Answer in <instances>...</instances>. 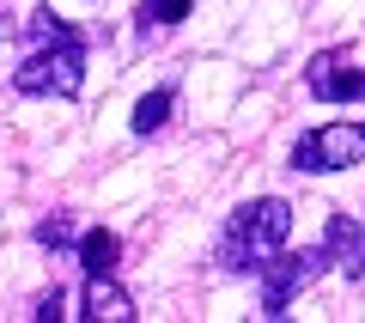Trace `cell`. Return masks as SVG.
I'll return each instance as SVG.
<instances>
[{
  "label": "cell",
  "instance_id": "obj_3",
  "mask_svg": "<svg viewBox=\"0 0 365 323\" xmlns=\"http://www.w3.org/2000/svg\"><path fill=\"white\" fill-rule=\"evenodd\" d=\"M365 165V122H323V129L292 141V171L323 177V171H347Z\"/></svg>",
  "mask_w": 365,
  "mask_h": 323
},
{
  "label": "cell",
  "instance_id": "obj_10",
  "mask_svg": "<svg viewBox=\"0 0 365 323\" xmlns=\"http://www.w3.org/2000/svg\"><path fill=\"white\" fill-rule=\"evenodd\" d=\"M189 13H195V0H140L134 19H140V37H146V31H158V25H182Z\"/></svg>",
  "mask_w": 365,
  "mask_h": 323
},
{
  "label": "cell",
  "instance_id": "obj_7",
  "mask_svg": "<svg viewBox=\"0 0 365 323\" xmlns=\"http://www.w3.org/2000/svg\"><path fill=\"white\" fill-rule=\"evenodd\" d=\"M86 317L91 323H128L134 299L116 287V274H86Z\"/></svg>",
  "mask_w": 365,
  "mask_h": 323
},
{
  "label": "cell",
  "instance_id": "obj_1",
  "mask_svg": "<svg viewBox=\"0 0 365 323\" xmlns=\"http://www.w3.org/2000/svg\"><path fill=\"white\" fill-rule=\"evenodd\" d=\"M287 238H292V207L280 202V195H262V202L232 207L213 262H220L225 274H262L280 250H287Z\"/></svg>",
  "mask_w": 365,
  "mask_h": 323
},
{
  "label": "cell",
  "instance_id": "obj_11",
  "mask_svg": "<svg viewBox=\"0 0 365 323\" xmlns=\"http://www.w3.org/2000/svg\"><path fill=\"white\" fill-rule=\"evenodd\" d=\"M25 37H31V49H37V43H67V37H79V31L67 25L61 13H49V6H37V13L25 19Z\"/></svg>",
  "mask_w": 365,
  "mask_h": 323
},
{
  "label": "cell",
  "instance_id": "obj_4",
  "mask_svg": "<svg viewBox=\"0 0 365 323\" xmlns=\"http://www.w3.org/2000/svg\"><path fill=\"white\" fill-rule=\"evenodd\" d=\"M323 269H335L323 244H317V250H280V257L262 269V317H287L292 299H299Z\"/></svg>",
  "mask_w": 365,
  "mask_h": 323
},
{
  "label": "cell",
  "instance_id": "obj_5",
  "mask_svg": "<svg viewBox=\"0 0 365 323\" xmlns=\"http://www.w3.org/2000/svg\"><path fill=\"white\" fill-rule=\"evenodd\" d=\"M304 86H311L317 104H359L365 98V67H353L341 49H323L304 67Z\"/></svg>",
  "mask_w": 365,
  "mask_h": 323
},
{
  "label": "cell",
  "instance_id": "obj_12",
  "mask_svg": "<svg viewBox=\"0 0 365 323\" xmlns=\"http://www.w3.org/2000/svg\"><path fill=\"white\" fill-rule=\"evenodd\" d=\"M31 238H37L43 250H73V244H79V238H73V220H67V214H49V220H37V232H31Z\"/></svg>",
  "mask_w": 365,
  "mask_h": 323
},
{
  "label": "cell",
  "instance_id": "obj_9",
  "mask_svg": "<svg viewBox=\"0 0 365 323\" xmlns=\"http://www.w3.org/2000/svg\"><path fill=\"white\" fill-rule=\"evenodd\" d=\"M170 104H177V91H170V86L146 91V98L134 104V116H128V129H134V134H158V129H165V116H170Z\"/></svg>",
  "mask_w": 365,
  "mask_h": 323
},
{
  "label": "cell",
  "instance_id": "obj_2",
  "mask_svg": "<svg viewBox=\"0 0 365 323\" xmlns=\"http://www.w3.org/2000/svg\"><path fill=\"white\" fill-rule=\"evenodd\" d=\"M13 86L25 91V98H79V86H86V37L37 43V49L13 67Z\"/></svg>",
  "mask_w": 365,
  "mask_h": 323
},
{
  "label": "cell",
  "instance_id": "obj_13",
  "mask_svg": "<svg viewBox=\"0 0 365 323\" xmlns=\"http://www.w3.org/2000/svg\"><path fill=\"white\" fill-rule=\"evenodd\" d=\"M61 305H67V293H61V287H49V293H43L37 305H31V317H37V323H55V317H67Z\"/></svg>",
  "mask_w": 365,
  "mask_h": 323
},
{
  "label": "cell",
  "instance_id": "obj_8",
  "mask_svg": "<svg viewBox=\"0 0 365 323\" xmlns=\"http://www.w3.org/2000/svg\"><path fill=\"white\" fill-rule=\"evenodd\" d=\"M73 257H79V269L86 274H116V257H122V244H116V232H79V244H73Z\"/></svg>",
  "mask_w": 365,
  "mask_h": 323
},
{
  "label": "cell",
  "instance_id": "obj_6",
  "mask_svg": "<svg viewBox=\"0 0 365 323\" xmlns=\"http://www.w3.org/2000/svg\"><path fill=\"white\" fill-rule=\"evenodd\" d=\"M323 250H329V262H335L347 281H365V226H359V220H347V214H329V226H323Z\"/></svg>",
  "mask_w": 365,
  "mask_h": 323
}]
</instances>
